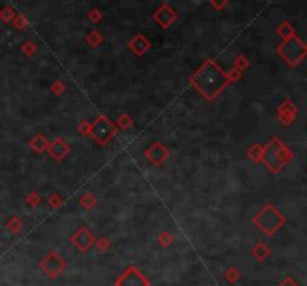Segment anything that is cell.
I'll use <instances>...</instances> for the list:
<instances>
[{
    "instance_id": "cell-1",
    "label": "cell",
    "mask_w": 307,
    "mask_h": 286,
    "mask_svg": "<svg viewBox=\"0 0 307 286\" xmlns=\"http://www.w3.org/2000/svg\"><path fill=\"white\" fill-rule=\"evenodd\" d=\"M201 78L198 80V84L196 87L201 90V93H204L207 98H213L224 86H225V80L220 76L219 70H212L210 68L208 69H204L201 70Z\"/></svg>"
},
{
    "instance_id": "cell-2",
    "label": "cell",
    "mask_w": 307,
    "mask_h": 286,
    "mask_svg": "<svg viewBox=\"0 0 307 286\" xmlns=\"http://www.w3.org/2000/svg\"><path fill=\"white\" fill-rule=\"evenodd\" d=\"M256 222L261 225V230L266 231L267 234H273L279 230V226L284 224V219L280 218V214L272 208V207H267L261 214H260V219H256Z\"/></svg>"
},
{
    "instance_id": "cell-3",
    "label": "cell",
    "mask_w": 307,
    "mask_h": 286,
    "mask_svg": "<svg viewBox=\"0 0 307 286\" xmlns=\"http://www.w3.org/2000/svg\"><path fill=\"white\" fill-rule=\"evenodd\" d=\"M114 132H116L114 126L111 124V122H110L106 117L98 118V120L93 123V126H92V134H93V136H94L98 141H100V142L108 141V140L114 135Z\"/></svg>"
},
{
    "instance_id": "cell-4",
    "label": "cell",
    "mask_w": 307,
    "mask_h": 286,
    "mask_svg": "<svg viewBox=\"0 0 307 286\" xmlns=\"http://www.w3.org/2000/svg\"><path fill=\"white\" fill-rule=\"evenodd\" d=\"M117 286H148L147 279L135 268H129L118 280Z\"/></svg>"
},
{
    "instance_id": "cell-5",
    "label": "cell",
    "mask_w": 307,
    "mask_h": 286,
    "mask_svg": "<svg viewBox=\"0 0 307 286\" xmlns=\"http://www.w3.org/2000/svg\"><path fill=\"white\" fill-rule=\"evenodd\" d=\"M42 270L45 273H48L51 278H56L63 268H64V262L62 261V258L57 254H50L44 261H42Z\"/></svg>"
},
{
    "instance_id": "cell-6",
    "label": "cell",
    "mask_w": 307,
    "mask_h": 286,
    "mask_svg": "<svg viewBox=\"0 0 307 286\" xmlns=\"http://www.w3.org/2000/svg\"><path fill=\"white\" fill-rule=\"evenodd\" d=\"M72 242H74L80 249L86 250V249H88V248L92 246V243H93V236L88 234L86 230H81V231H78V234L72 238Z\"/></svg>"
}]
</instances>
